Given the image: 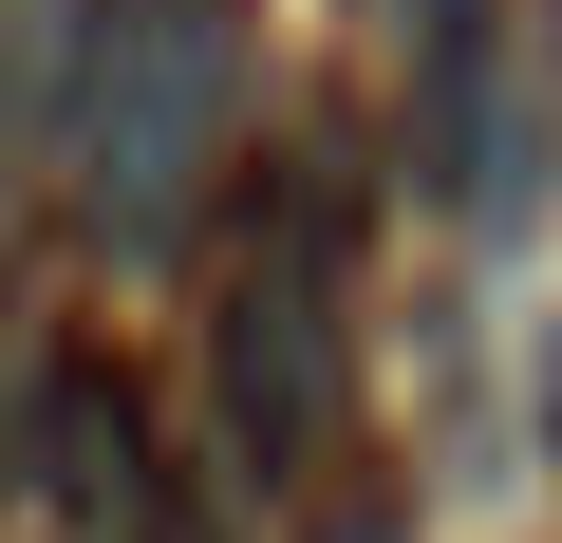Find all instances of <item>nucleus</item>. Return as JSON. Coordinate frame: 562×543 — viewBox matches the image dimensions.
Wrapping results in <instances>:
<instances>
[{
	"instance_id": "f257e3e1",
	"label": "nucleus",
	"mask_w": 562,
	"mask_h": 543,
	"mask_svg": "<svg viewBox=\"0 0 562 543\" xmlns=\"http://www.w3.org/2000/svg\"><path fill=\"white\" fill-rule=\"evenodd\" d=\"M206 394H225V468H244V487H301V468L338 450V188H319V169L281 188V244L225 282Z\"/></svg>"
},
{
	"instance_id": "f03ea898",
	"label": "nucleus",
	"mask_w": 562,
	"mask_h": 543,
	"mask_svg": "<svg viewBox=\"0 0 562 543\" xmlns=\"http://www.w3.org/2000/svg\"><path fill=\"white\" fill-rule=\"evenodd\" d=\"M0 487H20L57 543H150V412H132V375L113 357H38V394H20V431H0Z\"/></svg>"
},
{
	"instance_id": "7ed1b4c3",
	"label": "nucleus",
	"mask_w": 562,
	"mask_h": 543,
	"mask_svg": "<svg viewBox=\"0 0 562 543\" xmlns=\"http://www.w3.org/2000/svg\"><path fill=\"white\" fill-rule=\"evenodd\" d=\"M543 113H562V0H543Z\"/></svg>"
},
{
	"instance_id": "20e7f679",
	"label": "nucleus",
	"mask_w": 562,
	"mask_h": 543,
	"mask_svg": "<svg viewBox=\"0 0 562 543\" xmlns=\"http://www.w3.org/2000/svg\"><path fill=\"white\" fill-rule=\"evenodd\" d=\"M357 543H413V524H357Z\"/></svg>"
}]
</instances>
